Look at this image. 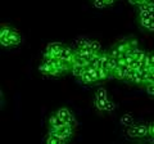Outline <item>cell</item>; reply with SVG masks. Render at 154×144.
I'll use <instances>...</instances> for the list:
<instances>
[{
  "instance_id": "ffe728a7",
  "label": "cell",
  "mask_w": 154,
  "mask_h": 144,
  "mask_svg": "<svg viewBox=\"0 0 154 144\" xmlns=\"http://www.w3.org/2000/svg\"><path fill=\"white\" fill-rule=\"evenodd\" d=\"M90 39H80L77 41V49H89L90 48Z\"/></svg>"
},
{
  "instance_id": "d4e9b609",
  "label": "cell",
  "mask_w": 154,
  "mask_h": 144,
  "mask_svg": "<svg viewBox=\"0 0 154 144\" xmlns=\"http://www.w3.org/2000/svg\"><path fill=\"white\" fill-rule=\"evenodd\" d=\"M114 109H116V104L113 102H110V100H108L107 105H105V112H113Z\"/></svg>"
},
{
  "instance_id": "9c48e42d",
  "label": "cell",
  "mask_w": 154,
  "mask_h": 144,
  "mask_svg": "<svg viewBox=\"0 0 154 144\" xmlns=\"http://www.w3.org/2000/svg\"><path fill=\"white\" fill-rule=\"evenodd\" d=\"M76 54L79 55V57H81L82 59L90 62L91 59L94 58V55L96 54V53L91 52L90 49H76Z\"/></svg>"
},
{
  "instance_id": "f1b7e54d",
  "label": "cell",
  "mask_w": 154,
  "mask_h": 144,
  "mask_svg": "<svg viewBox=\"0 0 154 144\" xmlns=\"http://www.w3.org/2000/svg\"><path fill=\"white\" fill-rule=\"evenodd\" d=\"M114 2H116V0H104V3L107 4V5H112Z\"/></svg>"
},
{
  "instance_id": "d6986e66",
  "label": "cell",
  "mask_w": 154,
  "mask_h": 144,
  "mask_svg": "<svg viewBox=\"0 0 154 144\" xmlns=\"http://www.w3.org/2000/svg\"><path fill=\"white\" fill-rule=\"evenodd\" d=\"M89 49L91 52H94V53H100V52H102V44H100L98 40H91Z\"/></svg>"
},
{
  "instance_id": "484cf974",
  "label": "cell",
  "mask_w": 154,
  "mask_h": 144,
  "mask_svg": "<svg viewBox=\"0 0 154 144\" xmlns=\"http://www.w3.org/2000/svg\"><path fill=\"white\" fill-rule=\"evenodd\" d=\"M146 2H149V0H128L130 4H132V5H143V4H145Z\"/></svg>"
},
{
  "instance_id": "6da1fadb",
  "label": "cell",
  "mask_w": 154,
  "mask_h": 144,
  "mask_svg": "<svg viewBox=\"0 0 154 144\" xmlns=\"http://www.w3.org/2000/svg\"><path fill=\"white\" fill-rule=\"evenodd\" d=\"M135 46H137V41L136 40H122V41H119L117 45H116L112 52H110V55H114V57H122L125 53L128 52L130 49H132V48Z\"/></svg>"
},
{
  "instance_id": "603a6c76",
  "label": "cell",
  "mask_w": 154,
  "mask_h": 144,
  "mask_svg": "<svg viewBox=\"0 0 154 144\" xmlns=\"http://www.w3.org/2000/svg\"><path fill=\"white\" fill-rule=\"evenodd\" d=\"M12 30H13V28H11L9 26H3L2 30H0V39H5V37H9Z\"/></svg>"
},
{
  "instance_id": "83f0119b",
  "label": "cell",
  "mask_w": 154,
  "mask_h": 144,
  "mask_svg": "<svg viewBox=\"0 0 154 144\" xmlns=\"http://www.w3.org/2000/svg\"><path fill=\"white\" fill-rule=\"evenodd\" d=\"M149 136H152L154 139V121L149 125Z\"/></svg>"
},
{
  "instance_id": "44dd1931",
  "label": "cell",
  "mask_w": 154,
  "mask_h": 144,
  "mask_svg": "<svg viewBox=\"0 0 154 144\" xmlns=\"http://www.w3.org/2000/svg\"><path fill=\"white\" fill-rule=\"evenodd\" d=\"M140 11H145V12H148V13L153 14V12H154V3L149 0V2H146L145 4L140 5Z\"/></svg>"
},
{
  "instance_id": "2e32d148",
  "label": "cell",
  "mask_w": 154,
  "mask_h": 144,
  "mask_svg": "<svg viewBox=\"0 0 154 144\" xmlns=\"http://www.w3.org/2000/svg\"><path fill=\"white\" fill-rule=\"evenodd\" d=\"M109 99H95V102H94V105H95V108L98 109V111L100 112H105V105H107V102H108Z\"/></svg>"
},
{
  "instance_id": "7c38bea8",
  "label": "cell",
  "mask_w": 154,
  "mask_h": 144,
  "mask_svg": "<svg viewBox=\"0 0 154 144\" xmlns=\"http://www.w3.org/2000/svg\"><path fill=\"white\" fill-rule=\"evenodd\" d=\"M86 67H88V66L72 64L71 71H72V74H73V76H76V77H81V76H82L85 72H86Z\"/></svg>"
},
{
  "instance_id": "8fae6325",
  "label": "cell",
  "mask_w": 154,
  "mask_h": 144,
  "mask_svg": "<svg viewBox=\"0 0 154 144\" xmlns=\"http://www.w3.org/2000/svg\"><path fill=\"white\" fill-rule=\"evenodd\" d=\"M49 127H57V126H60V125H63V124H66L63 120H62L59 116L57 114V112L54 113V114H51V116L49 117Z\"/></svg>"
},
{
  "instance_id": "4dcf8cb0",
  "label": "cell",
  "mask_w": 154,
  "mask_h": 144,
  "mask_svg": "<svg viewBox=\"0 0 154 144\" xmlns=\"http://www.w3.org/2000/svg\"><path fill=\"white\" fill-rule=\"evenodd\" d=\"M152 17H153V18H154V12H153V14H152Z\"/></svg>"
},
{
  "instance_id": "5b68a950",
  "label": "cell",
  "mask_w": 154,
  "mask_h": 144,
  "mask_svg": "<svg viewBox=\"0 0 154 144\" xmlns=\"http://www.w3.org/2000/svg\"><path fill=\"white\" fill-rule=\"evenodd\" d=\"M57 114L59 116L66 124H69L71 126H73L75 127V125H76V120H75V116L72 114V112L69 111L68 108H66V107H62L59 108L57 111Z\"/></svg>"
},
{
  "instance_id": "4316f807",
  "label": "cell",
  "mask_w": 154,
  "mask_h": 144,
  "mask_svg": "<svg viewBox=\"0 0 154 144\" xmlns=\"http://www.w3.org/2000/svg\"><path fill=\"white\" fill-rule=\"evenodd\" d=\"M146 90H148V94L152 95V97H154V84H148L146 85Z\"/></svg>"
},
{
  "instance_id": "3957f363",
  "label": "cell",
  "mask_w": 154,
  "mask_h": 144,
  "mask_svg": "<svg viewBox=\"0 0 154 144\" xmlns=\"http://www.w3.org/2000/svg\"><path fill=\"white\" fill-rule=\"evenodd\" d=\"M49 130L57 133L62 139H64L67 142L72 136V134H73V126H71L69 124H63V125L57 126V127H49Z\"/></svg>"
},
{
  "instance_id": "5bb4252c",
  "label": "cell",
  "mask_w": 154,
  "mask_h": 144,
  "mask_svg": "<svg viewBox=\"0 0 154 144\" xmlns=\"http://www.w3.org/2000/svg\"><path fill=\"white\" fill-rule=\"evenodd\" d=\"M80 79H81V83H82L84 85H91V84H95L96 83V80L94 79V76L91 75L89 71H86Z\"/></svg>"
},
{
  "instance_id": "ba28073f",
  "label": "cell",
  "mask_w": 154,
  "mask_h": 144,
  "mask_svg": "<svg viewBox=\"0 0 154 144\" xmlns=\"http://www.w3.org/2000/svg\"><path fill=\"white\" fill-rule=\"evenodd\" d=\"M45 142H46V144H63V143H66L64 139H62L57 133L50 131V130H49V134H48L46 138H45Z\"/></svg>"
},
{
  "instance_id": "30bf717a",
  "label": "cell",
  "mask_w": 154,
  "mask_h": 144,
  "mask_svg": "<svg viewBox=\"0 0 154 144\" xmlns=\"http://www.w3.org/2000/svg\"><path fill=\"white\" fill-rule=\"evenodd\" d=\"M21 40H22V37H21V33H19L17 30H12L11 32V35H9V41H11V45L12 46H16V45H19L21 44Z\"/></svg>"
},
{
  "instance_id": "52a82bcc",
  "label": "cell",
  "mask_w": 154,
  "mask_h": 144,
  "mask_svg": "<svg viewBox=\"0 0 154 144\" xmlns=\"http://www.w3.org/2000/svg\"><path fill=\"white\" fill-rule=\"evenodd\" d=\"M130 70H131V67H130L127 63L118 66V68L116 70V72L113 74V77L125 81V79H126V76H127V74L130 72Z\"/></svg>"
},
{
  "instance_id": "ac0fdd59",
  "label": "cell",
  "mask_w": 154,
  "mask_h": 144,
  "mask_svg": "<svg viewBox=\"0 0 154 144\" xmlns=\"http://www.w3.org/2000/svg\"><path fill=\"white\" fill-rule=\"evenodd\" d=\"M146 54H148V53H145V52L141 50V49H139L137 46L134 49V57H135V59H137V61H140V62L144 61V58L146 57Z\"/></svg>"
},
{
  "instance_id": "cb8c5ba5",
  "label": "cell",
  "mask_w": 154,
  "mask_h": 144,
  "mask_svg": "<svg viewBox=\"0 0 154 144\" xmlns=\"http://www.w3.org/2000/svg\"><path fill=\"white\" fill-rule=\"evenodd\" d=\"M94 3V7L98 8V9H103L104 7H107V4L104 3V0H93Z\"/></svg>"
},
{
  "instance_id": "4fadbf2b",
  "label": "cell",
  "mask_w": 154,
  "mask_h": 144,
  "mask_svg": "<svg viewBox=\"0 0 154 144\" xmlns=\"http://www.w3.org/2000/svg\"><path fill=\"white\" fill-rule=\"evenodd\" d=\"M140 26L143 28H145L148 31H154V18H146V20H140Z\"/></svg>"
},
{
  "instance_id": "277c9868",
  "label": "cell",
  "mask_w": 154,
  "mask_h": 144,
  "mask_svg": "<svg viewBox=\"0 0 154 144\" xmlns=\"http://www.w3.org/2000/svg\"><path fill=\"white\" fill-rule=\"evenodd\" d=\"M63 46L64 45L62 44V42H49L46 46V52L44 54V58H46V57H59Z\"/></svg>"
},
{
  "instance_id": "e0dca14e",
  "label": "cell",
  "mask_w": 154,
  "mask_h": 144,
  "mask_svg": "<svg viewBox=\"0 0 154 144\" xmlns=\"http://www.w3.org/2000/svg\"><path fill=\"white\" fill-rule=\"evenodd\" d=\"M98 76H99V81H104V80H107L109 77H112L109 72L105 68H103V67H99L98 68Z\"/></svg>"
},
{
  "instance_id": "7402d4cb",
  "label": "cell",
  "mask_w": 154,
  "mask_h": 144,
  "mask_svg": "<svg viewBox=\"0 0 154 144\" xmlns=\"http://www.w3.org/2000/svg\"><path fill=\"white\" fill-rule=\"evenodd\" d=\"M95 99H103V100H105V99H108V92L105 89H98V92L95 93Z\"/></svg>"
},
{
  "instance_id": "9a60e30c",
  "label": "cell",
  "mask_w": 154,
  "mask_h": 144,
  "mask_svg": "<svg viewBox=\"0 0 154 144\" xmlns=\"http://www.w3.org/2000/svg\"><path fill=\"white\" fill-rule=\"evenodd\" d=\"M119 122H121L123 126H132L134 122H135V120H134V116L132 114H130V113H125L123 116L121 117V120H119Z\"/></svg>"
},
{
  "instance_id": "f546056e",
  "label": "cell",
  "mask_w": 154,
  "mask_h": 144,
  "mask_svg": "<svg viewBox=\"0 0 154 144\" xmlns=\"http://www.w3.org/2000/svg\"><path fill=\"white\" fill-rule=\"evenodd\" d=\"M150 62H152V64H154V53L150 54Z\"/></svg>"
},
{
  "instance_id": "7a4b0ae2",
  "label": "cell",
  "mask_w": 154,
  "mask_h": 144,
  "mask_svg": "<svg viewBox=\"0 0 154 144\" xmlns=\"http://www.w3.org/2000/svg\"><path fill=\"white\" fill-rule=\"evenodd\" d=\"M128 136L131 138H144L149 135V126L144 124L140 125H132V126H128V130H127Z\"/></svg>"
},
{
  "instance_id": "8992f818",
  "label": "cell",
  "mask_w": 154,
  "mask_h": 144,
  "mask_svg": "<svg viewBox=\"0 0 154 144\" xmlns=\"http://www.w3.org/2000/svg\"><path fill=\"white\" fill-rule=\"evenodd\" d=\"M38 71H40L42 75H48V76H58V75L63 74L60 70L55 68L54 66H51L50 63H48V62H45V61L38 66Z\"/></svg>"
}]
</instances>
